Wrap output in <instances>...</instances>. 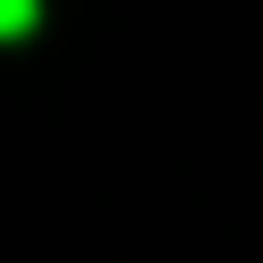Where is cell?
<instances>
[{
  "label": "cell",
  "instance_id": "obj_1",
  "mask_svg": "<svg viewBox=\"0 0 263 263\" xmlns=\"http://www.w3.org/2000/svg\"><path fill=\"white\" fill-rule=\"evenodd\" d=\"M33 16H41V0H0V41H25Z\"/></svg>",
  "mask_w": 263,
  "mask_h": 263
}]
</instances>
